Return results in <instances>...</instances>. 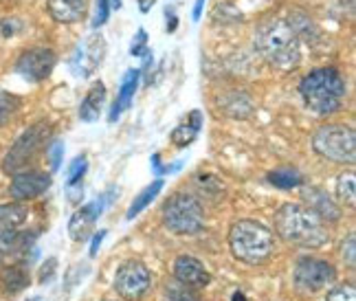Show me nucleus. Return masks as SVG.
<instances>
[{
	"instance_id": "1",
	"label": "nucleus",
	"mask_w": 356,
	"mask_h": 301,
	"mask_svg": "<svg viewBox=\"0 0 356 301\" xmlns=\"http://www.w3.org/2000/svg\"><path fill=\"white\" fill-rule=\"evenodd\" d=\"M255 49L280 71H291L301 62V40L291 22L284 18H264L257 24Z\"/></svg>"
},
{
	"instance_id": "18",
	"label": "nucleus",
	"mask_w": 356,
	"mask_h": 301,
	"mask_svg": "<svg viewBox=\"0 0 356 301\" xmlns=\"http://www.w3.org/2000/svg\"><path fill=\"white\" fill-rule=\"evenodd\" d=\"M304 200L310 204L308 209H312L314 213H317L321 220H330V222H337L339 218H341V209H339V204L325 194V191L317 189V187H310L304 191Z\"/></svg>"
},
{
	"instance_id": "24",
	"label": "nucleus",
	"mask_w": 356,
	"mask_h": 301,
	"mask_svg": "<svg viewBox=\"0 0 356 301\" xmlns=\"http://www.w3.org/2000/svg\"><path fill=\"white\" fill-rule=\"evenodd\" d=\"M268 183L280 189H293L304 183V176H301L297 170H277V172L268 174Z\"/></svg>"
},
{
	"instance_id": "5",
	"label": "nucleus",
	"mask_w": 356,
	"mask_h": 301,
	"mask_svg": "<svg viewBox=\"0 0 356 301\" xmlns=\"http://www.w3.org/2000/svg\"><path fill=\"white\" fill-rule=\"evenodd\" d=\"M312 149L319 156L341 163V165H354L356 163V134L343 123H330L321 126L312 134Z\"/></svg>"
},
{
	"instance_id": "13",
	"label": "nucleus",
	"mask_w": 356,
	"mask_h": 301,
	"mask_svg": "<svg viewBox=\"0 0 356 301\" xmlns=\"http://www.w3.org/2000/svg\"><path fill=\"white\" fill-rule=\"evenodd\" d=\"M174 279L196 291V288H207L211 284V272L204 268L200 259L191 255H181L174 262Z\"/></svg>"
},
{
	"instance_id": "34",
	"label": "nucleus",
	"mask_w": 356,
	"mask_h": 301,
	"mask_svg": "<svg viewBox=\"0 0 356 301\" xmlns=\"http://www.w3.org/2000/svg\"><path fill=\"white\" fill-rule=\"evenodd\" d=\"M56 266H58V259L56 257H49L47 262L40 266V275H38L40 284H47L53 277V272H56Z\"/></svg>"
},
{
	"instance_id": "22",
	"label": "nucleus",
	"mask_w": 356,
	"mask_h": 301,
	"mask_svg": "<svg viewBox=\"0 0 356 301\" xmlns=\"http://www.w3.org/2000/svg\"><path fill=\"white\" fill-rule=\"evenodd\" d=\"M200 126H202V115L198 111H194L189 115L187 123H181V126H176L174 132H172V143L176 147H187L196 141V136L200 132Z\"/></svg>"
},
{
	"instance_id": "11",
	"label": "nucleus",
	"mask_w": 356,
	"mask_h": 301,
	"mask_svg": "<svg viewBox=\"0 0 356 301\" xmlns=\"http://www.w3.org/2000/svg\"><path fill=\"white\" fill-rule=\"evenodd\" d=\"M108 44L102 33H92L84 40V44H79L75 56L71 58L73 73L79 77H90L106 60Z\"/></svg>"
},
{
	"instance_id": "9",
	"label": "nucleus",
	"mask_w": 356,
	"mask_h": 301,
	"mask_svg": "<svg viewBox=\"0 0 356 301\" xmlns=\"http://www.w3.org/2000/svg\"><path fill=\"white\" fill-rule=\"evenodd\" d=\"M337 279V270L325 259L304 257L295 268V284L306 293H317Z\"/></svg>"
},
{
	"instance_id": "37",
	"label": "nucleus",
	"mask_w": 356,
	"mask_h": 301,
	"mask_svg": "<svg viewBox=\"0 0 356 301\" xmlns=\"http://www.w3.org/2000/svg\"><path fill=\"white\" fill-rule=\"evenodd\" d=\"M106 238V231L102 229L97 236H95V240H92V244H90V255H97V251H99V246H102V240Z\"/></svg>"
},
{
	"instance_id": "27",
	"label": "nucleus",
	"mask_w": 356,
	"mask_h": 301,
	"mask_svg": "<svg viewBox=\"0 0 356 301\" xmlns=\"http://www.w3.org/2000/svg\"><path fill=\"white\" fill-rule=\"evenodd\" d=\"M20 97L18 95H11L7 90H0V128L5 126V123L18 113L20 108Z\"/></svg>"
},
{
	"instance_id": "41",
	"label": "nucleus",
	"mask_w": 356,
	"mask_h": 301,
	"mask_svg": "<svg viewBox=\"0 0 356 301\" xmlns=\"http://www.w3.org/2000/svg\"><path fill=\"white\" fill-rule=\"evenodd\" d=\"M111 3V9H121V0H108Z\"/></svg>"
},
{
	"instance_id": "12",
	"label": "nucleus",
	"mask_w": 356,
	"mask_h": 301,
	"mask_svg": "<svg viewBox=\"0 0 356 301\" xmlns=\"http://www.w3.org/2000/svg\"><path fill=\"white\" fill-rule=\"evenodd\" d=\"M49 187H51V176L47 172L24 170V172L13 174L9 194L16 202H24V200H33L38 196H42Z\"/></svg>"
},
{
	"instance_id": "19",
	"label": "nucleus",
	"mask_w": 356,
	"mask_h": 301,
	"mask_svg": "<svg viewBox=\"0 0 356 301\" xmlns=\"http://www.w3.org/2000/svg\"><path fill=\"white\" fill-rule=\"evenodd\" d=\"M26 218H29V209H26L22 202L0 204V240L16 234L26 222Z\"/></svg>"
},
{
	"instance_id": "21",
	"label": "nucleus",
	"mask_w": 356,
	"mask_h": 301,
	"mask_svg": "<svg viewBox=\"0 0 356 301\" xmlns=\"http://www.w3.org/2000/svg\"><path fill=\"white\" fill-rule=\"evenodd\" d=\"M0 284H3L5 293L16 295L29 286V270L24 268V264H9L0 272Z\"/></svg>"
},
{
	"instance_id": "36",
	"label": "nucleus",
	"mask_w": 356,
	"mask_h": 301,
	"mask_svg": "<svg viewBox=\"0 0 356 301\" xmlns=\"http://www.w3.org/2000/svg\"><path fill=\"white\" fill-rule=\"evenodd\" d=\"M165 18H168V24H165V29H168V33H174L176 31V26H178V18H176V13H174V9H165Z\"/></svg>"
},
{
	"instance_id": "30",
	"label": "nucleus",
	"mask_w": 356,
	"mask_h": 301,
	"mask_svg": "<svg viewBox=\"0 0 356 301\" xmlns=\"http://www.w3.org/2000/svg\"><path fill=\"white\" fill-rule=\"evenodd\" d=\"M325 301H356V288L352 284L346 286H337L330 293H327Z\"/></svg>"
},
{
	"instance_id": "40",
	"label": "nucleus",
	"mask_w": 356,
	"mask_h": 301,
	"mask_svg": "<svg viewBox=\"0 0 356 301\" xmlns=\"http://www.w3.org/2000/svg\"><path fill=\"white\" fill-rule=\"evenodd\" d=\"M231 301H246V297L238 291V293H234V297H231Z\"/></svg>"
},
{
	"instance_id": "3",
	"label": "nucleus",
	"mask_w": 356,
	"mask_h": 301,
	"mask_svg": "<svg viewBox=\"0 0 356 301\" xmlns=\"http://www.w3.org/2000/svg\"><path fill=\"white\" fill-rule=\"evenodd\" d=\"M299 95L314 115H332L343 104L348 84L337 68H317L299 81Z\"/></svg>"
},
{
	"instance_id": "35",
	"label": "nucleus",
	"mask_w": 356,
	"mask_h": 301,
	"mask_svg": "<svg viewBox=\"0 0 356 301\" xmlns=\"http://www.w3.org/2000/svg\"><path fill=\"white\" fill-rule=\"evenodd\" d=\"M20 29H22V22L18 18H5L3 22H0V33H3L5 38H11Z\"/></svg>"
},
{
	"instance_id": "42",
	"label": "nucleus",
	"mask_w": 356,
	"mask_h": 301,
	"mask_svg": "<svg viewBox=\"0 0 356 301\" xmlns=\"http://www.w3.org/2000/svg\"><path fill=\"white\" fill-rule=\"evenodd\" d=\"M106 301H113V299H106Z\"/></svg>"
},
{
	"instance_id": "28",
	"label": "nucleus",
	"mask_w": 356,
	"mask_h": 301,
	"mask_svg": "<svg viewBox=\"0 0 356 301\" xmlns=\"http://www.w3.org/2000/svg\"><path fill=\"white\" fill-rule=\"evenodd\" d=\"M88 170V161L86 156L81 154V156H75L71 161V165H68V172H66V185L68 189H73V187H81V179H84V174Z\"/></svg>"
},
{
	"instance_id": "39",
	"label": "nucleus",
	"mask_w": 356,
	"mask_h": 301,
	"mask_svg": "<svg viewBox=\"0 0 356 301\" xmlns=\"http://www.w3.org/2000/svg\"><path fill=\"white\" fill-rule=\"evenodd\" d=\"M136 3H139L141 13H149V11H152V7L156 5V0H136Z\"/></svg>"
},
{
	"instance_id": "31",
	"label": "nucleus",
	"mask_w": 356,
	"mask_h": 301,
	"mask_svg": "<svg viewBox=\"0 0 356 301\" xmlns=\"http://www.w3.org/2000/svg\"><path fill=\"white\" fill-rule=\"evenodd\" d=\"M108 16H111V3L108 0H95V16H92V26L99 29L108 22Z\"/></svg>"
},
{
	"instance_id": "4",
	"label": "nucleus",
	"mask_w": 356,
	"mask_h": 301,
	"mask_svg": "<svg viewBox=\"0 0 356 301\" xmlns=\"http://www.w3.org/2000/svg\"><path fill=\"white\" fill-rule=\"evenodd\" d=\"M229 246L236 259L244 264H262L275 253L273 231L255 220H238L231 225Z\"/></svg>"
},
{
	"instance_id": "15",
	"label": "nucleus",
	"mask_w": 356,
	"mask_h": 301,
	"mask_svg": "<svg viewBox=\"0 0 356 301\" xmlns=\"http://www.w3.org/2000/svg\"><path fill=\"white\" fill-rule=\"evenodd\" d=\"M220 113H225L231 119H249L255 113V104L246 92L242 90H229L218 97Z\"/></svg>"
},
{
	"instance_id": "33",
	"label": "nucleus",
	"mask_w": 356,
	"mask_h": 301,
	"mask_svg": "<svg viewBox=\"0 0 356 301\" xmlns=\"http://www.w3.org/2000/svg\"><path fill=\"white\" fill-rule=\"evenodd\" d=\"M343 259L348 262L350 268H354V264H356V236L354 234H350L348 242L343 244Z\"/></svg>"
},
{
	"instance_id": "23",
	"label": "nucleus",
	"mask_w": 356,
	"mask_h": 301,
	"mask_svg": "<svg viewBox=\"0 0 356 301\" xmlns=\"http://www.w3.org/2000/svg\"><path fill=\"white\" fill-rule=\"evenodd\" d=\"M161 189H163V181L156 179L154 183H149L139 196H134V200H132V204H130V209H128V220H132V218L139 215V213L147 207V204L159 196V191H161Z\"/></svg>"
},
{
	"instance_id": "7",
	"label": "nucleus",
	"mask_w": 356,
	"mask_h": 301,
	"mask_svg": "<svg viewBox=\"0 0 356 301\" xmlns=\"http://www.w3.org/2000/svg\"><path fill=\"white\" fill-rule=\"evenodd\" d=\"M51 139V126L49 123H35L29 130H24L16 143L11 145L3 161V170L7 174H18L29 168V163L47 149V141Z\"/></svg>"
},
{
	"instance_id": "2",
	"label": "nucleus",
	"mask_w": 356,
	"mask_h": 301,
	"mask_svg": "<svg viewBox=\"0 0 356 301\" xmlns=\"http://www.w3.org/2000/svg\"><path fill=\"white\" fill-rule=\"evenodd\" d=\"M275 231L284 242L306 246V249H317L330 240L327 227L321 218L304 204L295 202H286L277 209Z\"/></svg>"
},
{
	"instance_id": "16",
	"label": "nucleus",
	"mask_w": 356,
	"mask_h": 301,
	"mask_svg": "<svg viewBox=\"0 0 356 301\" xmlns=\"http://www.w3.org/2000/svg\"><path fill=\"white\" fill-rule=\"evenodd\" d=\"M51 18L60 24H75L86 16L88 0H47Z\"/></svg>"
},
{
	"instance_id": "17",
	"label": "nucleus",
	"mask_w": 356,
	"mask_h": 301,
	"mask_svg": "<svg viewBox=\"0 0 356 301\" xmlns=\"http://www.w3.org/2000/svg\"><path fill=\"white\" fill-rule=\"evenodd\" d=\"M139 79H141V71H136V68H130L126 71L121 79V86H119V92H117V99L113 104V111L108 115V121L115 123L123 111H128L132 99H134V92H136V86H139Z\"/></svg>"
},
{
	"instance_id": "20",
	"label": "nucleus",
	"mask_w": 356,
	"mask_h": 301,
	"mask_svg": "<svg viewBox=\"0 0 356 301\" xmlns=\"http://www.w3.org/2000/svg\"><path fill=\"white\" fill-rule=\"evenodd\" d=\"M104 101H106V86L104 81H95L90 86L88 95L84 97L79 106V119L81 121H97L99 115H102V108H104Z\"/></svg>"
},
{
	"instance_id": "14",
	"label": "nucleus",
	"mask_w": 356,
	"mask_h": 301,
	"mask_svg": "<svg viewBox=\"0 0 356 301\" xmlns=\"http://www.w3.org/2000/svg\"><path fill=\"white\" fill-rule=\"evenodd\" d=\"M102 209H104V200L88 202L81 209H77L71 218V222H68V236H71V240L84 242L90 236L97 218L102 215Z\"/></svg>"
},
{
	"instance_id": "6",
	"label": "nucleus",
	"mask_w": 356,
	"mask_h": 301,
	"mask_svg": "<svg viewBox=\"0 0 356 301\" xmlns=\"http://www.w3.org/2000/svg\"><path fill=\"white\" fill-rule=\"evenodd\" d=\"M163 222L178 236H194L204 227V209L196 196L174 194L163 207Z\"/></svg>"
},
{
	"instance_id": "26",
	"label": "nucleus",
	"mask_w": 356,
	"mask_h": 301,
	"mask_svg": "<svg viewBox=\"0 0 356 301\" xmlns=\"http://www.w3.org/2000/svg\"><path fill=\"white\" fill-rule=\"evenodd\" d=\"M337 196L341 202H348V204H354V196H356V176L354 172H343L339 176L337 181Z\"/></svg>"
},
{
	"instance_id": "29",
	"label": "nucleus",
	"mask_w": 356,
	"mask_h": 301,
	"mask_svg": "<svg viewBox=\"0 0 356 301\" xmlns=\"http://www.w3.org/2000/svg\"><path fill=\"white\" fill-rule=\"evenodd\" d=\"M130 56L132 58H145L149 56V49H147V31L139 29L132 38V44H130Z\"/></svg>"
},
{
	"instance_id": "32",
	"label": "nucleus",
	"mask_w": 356,
	"mask_h": 301,
	"mask_svg": "<svg viewBox=\"0 0 356 301\" xmlns=\"http://www.w3.org/2000/svg\"><path fill=\"white\" fill-rule=\"evenodd\" d=\"M62 154H64V145L62 141H53L49 145V156H51V170L58 172L60 165H62Z\"/></svg>"
},
{
	"instance_id": "25",
	"label": "nucleus",
	"mask_w": 356,
	"mask_h": 301,
	"mask_svg": "<svg viewBox=\"0 0 356 301\" xmlns=\"http://www.w3.org/2000/svg\"><path fill=\"white\" fill-rule=\"evenodd\" d=\"M163 301H200L198 293L189 286L181 284V282H170L165 286V295H163Z\"/></svg>"
},
{
	"instance_id": "8",
	"label": "nucleus",
	"mask_w": 356,
	"mask_h": 301,
	"mask_svg": "<svg viewBox=\"0 0 356 301\" xmlns=\"http://www.w3.org/2000/svg\"><path fill=\"white\" fill-rule=\"evenodd\" d=\"M149 282H152V275H149L147 266L132 259V262L119 266L115 275V291L126 301H136L147 293Z\"/></svg>"
},
{
	"instance_id": "38",
	"label": "nucleus",
	"mask_w": 356,
	"mask_h": 301,
	"mask_svg": "<svg viewBox=\"0 0 356 301\" xmlns=\"http://www.w3.org/2000/svg\"><path fill=\"white\" fill-rule=\"evenodd\" d=\"M202 7H204V0H196L194 3V11H191V20L198 22L200 16H202Z\"/></svg>"
},
{
	"instance_id": "10",
	"label": "nucleus",
	"mask_w": 356,
	"mask_h": 301,
	"mask_svg": "<svg viewBox=\"0 0 356 301\" xmlns=\"http://www.w3.org/2000/svg\"><path fill=\"white\" fill-rule=\"evenodd\" d=\"M56 64H58V58H56V53H53V49L33 47L29 51H24L18 58L16 73L29 81H44L53 73Z\"/></svg>"
}]
</instances>
